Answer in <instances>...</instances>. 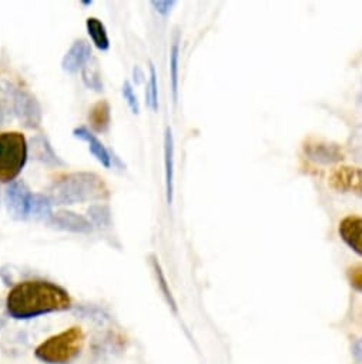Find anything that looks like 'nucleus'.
Wrapping results in <instances>:
<instances>
[{"label":"nucleus","instance_id":"f257e3e1","mask_svg":"<svg viewBox=\"0 0 362 364\" xmlns=\"http://www.w3.org/2000/svg\"><path fill=\"white\" fill-rule=\"evenodd\" d=\"M72 300L63 287L46 280L18 283L6 297L8 314L16 320L35 318L43 314L70 309Z\"/></svg>","mask_w":362,"mask_h":364},{"label":"nucleus","instance_id":"f03ea898","mask_svg":"<svg viewBox=\"0 0 362 364\" xmlns=\"http://www.w3.org/2000/svg\"><path fill=\"white\" fill-rule=\"evenodd\" d=\"M107 196L109 189L100 176L96 173L79 171L72 173L55 183L50 188L48 198L52 205H76L106 199Z\"/></svg>","mask_w":362,"mask_h":364},{"label":"nucleus","instance_id":"7ed1b4c3","mask_svg":"<svg viewBox=\"0 0 362 364\" xmlns=\"http://www.w3.org/2000/svg\"><path fill=\"white\" fill-rule=\"evenodd\" d=\"M84 333L80 327H70L40 343L35 355L46 364H69L83 350Z\"/></svg>","mask_w":362,"mask_h":364},{"label":"nucleus","instance_id":"20e7f679","mask_svg":"<svg viewBox=\"0 0 362 364\" xmlns=\"http://www.w3.org/2000/svg\"><path fill=\"white\" fill-rule=\"evenodd\" d=\"M29 146L19 132L0 133V181L12 183L28 161Z\"/></svg>","mask_w":362,"mask_h":364},{"label":"nucleus","instance_id":"39448f33","mask_svg":"<svg viewBox=\"0 0 362 364\" xmlns=\"http://www.w3.org/2000/svg\"><path fill=\"white\" fill-rule=\"evenodd\" d=\"M13 107L18 119L28 129H38L43 120V110L38 99L26 90L13 93Z\"/></svg>","mask_w":362,"mask_h":364},{"label":"nucleus","instance_id":"423d86ee","mask_svg":"<svg viewBox=\"0 0 362 364\" xmlns=\"http://www.w3.org/2000/svg\"><path fill=\"white\" fill-rule=\"evenodd\" d=\"M328 183L336 192L362 198V168L349 166L336 167L329 173Z\"/></svg>","mask_w":362,"mask_h":364},{"label":"nucleus","instance_id":"0eeeda50","mask_svg":"<svg viewBox=\"0 0 362 364\" xmlns=\"http://www.w3.org/2000/svg\"><path fill=\"white\" fill-rule=\"evenodd\" d=\"M33 195L31 189L23 183L22 180L12 181L5 191V203L9 213L15 219L29 218V209Z\"/></svg>","mask_w":362,"mask_h":364},{"label":"nucleus","instance_id":"6e6552de","mask_svg":"<svg viewBox=\"0 0 362 364\" xmlns=\"http://www.w3.org/2000/svg\"><path fill=\"white\" fill-rule=\"evenodd\" d=\"M50 225L56 229L70 233H90L93 225L82 215L69 210H60L50 218Z\"/></svg>","mask_w":362,"mask_h":364},{"label":"nucleus","instance_id":"1a4fd4ad","mask_svg":"<svg viewBox=\"0 0 362 364\" xmlns=\"http://www.w3.org/2000/svg\"><path fill=\"white\" fill-rule=\"evenodd\" d=\"M90 58H92L90 45L86 41H76L63 56L62 68L69 73H76L90 62Z\"/></svg>","mask_w":362,"mask_h":364},{"label":"nucleus","instance_id":"9d476101","mask_svg":"<svg viewBox=\"0 0 362 364\" xmlns=\"http://www.w3.org/2000/svg\"><path fill=\"white\" fill-rule=\"evenodd\" d=\"M29 150L33 156L35 160H38L39 163L49 166V167H59V166H65L66 163L57 156V153L55 151L53 146L50 144V141L48 140L46 136L43 134H38L31 140V146Z\"/></svg>","mask_w":362,"mask_h":364},{"label":"nucleus","instance_id":"9b49d317","mask_svg":"<svg viewBox=\"0 0 362 364\" xmlns=\"http://www.w3.org/2000/svg\"><path fill=\"white\" fill-rule=\"evenodd\" d=\"M341 239L362 257V218L348 216L339 223Z\"/></svg>","mask_w":362,"mask_h":364},{"label":"nucleus","instance_id":"f8f14e48","mask_svg":"<svg viewBox=\"0 0 362 364\" xmlns=\"http://www.w3.org/2000/svg\"><path fill=\"white\" fill-rule=\"evenodd\" d=\"M164 176H165V196L167 203H172V183H174V140L170 127L164 134Z\"/></svg>","mask_w":362,"mask_h":364},{"label":"nucleus","instance_id":"ddd939ff","mask_svg":"<svg viewBox=\"0 0 362 364\" xmlns=\"http://www.w3.org/2000/svg\"><path fill=\"white\" fill-rule=\"evenodd\" d=\"M73 136L86 141L89 144V150L92 151V154L104 166V167H110L111 166V156L109 153V150L104 147V144L86 127H76L73 130Z\"/></svg>","mask_w":362,"mask_h":364},{"label":"nucleus","instance_id":"4468645a","mask_svg":"<svg viewBox=\"0 0 362 364\" xmlns=\"http://www.w3.org/2000/svg\"><path fill=\"white\" fill-rule=\"evenodd\" d=\"M305 153L315 161L332 163L344 159V151L336 144L329 143H308L305 146Z\"/></svg>","mask_w":362,"mask_h":364},{"label":"nucleus","instance_id":"2eb2a0df","mask_svg":"<svg viewBox=\"0 0 362 364\" xmlns=\"http://www.w3.org/2000/svg\"><path fill=\"white\" fill-rule=\"evenodd\" d=\"M110 120H111L110 105L106 100L97 102L89 112V123L92 129L99 133L107 132L110 126Z\"/></svg>","mask_w":362,"mask_h":364},{"label":"nucleus","instance_id":"dca6fc26","mask_svg":"<svg viewBox=\"0 0 362 364\" xmlns=\"http://www.w3.org/2000/svg\"><path fill=\"white\" fill-rule=\"evenodd\" d=\"M86 28H87V33L92 38L94 46L99 50H109L110 39H109L104 25L96 18H89L86 22Z\"/></svg>","mask_w":362,"mask_h":364},{"label":"nucleus","instance_id":"f3484780","mask_svg":"<svg viewBox=\"0 0 362 364\" xmlns=\"http://www.w3.org/2000/svg\"><path fill=\"white\" fill-rule=\"evenodd\" d=\"M52 216L53 213L50 199L43 195H33L29 209V218H33L36 220H50Z\"/></svg>","mask_w":362,"mask_h":364},{"label":"nucleus","instance_id":"a211bd4d","mask_svg":"<svg viewBox=\"0 0 362 364\" xmlns=\"http://www.w3.org/2000/svg\"><path fill=\"white\" fill-rule=\"evenodd\" d=\"M82 79H83L84 85L89 89H93L96 92H102L103 90V79H102V73H100V68H99L97 60L89 62L82 69Z\"/></svg>","mask_w":362,"mask_h":364},{"label":"nucleus","instance_id":"6ab92c4d","mask_svg":"<svg viewBox=\"0 0 362 364\" xmlns=\"http://www.w3.org/2000/svg\"><path fill=\"white\" fill-rule=\"evenodd\" d=\"M178 59H180V43H178V38H175L170 49V82H171L174 103L177 102V97H178Z\"/></svg>","mask_w":362,"mask_h":364},{"label":"nucleus","instance_id":"aec40b11","mask_svg":"<svg viewBox=\"0 0 362 364\" xmlns=\"http://www.w3.org/2000/svg\"><path fill=\"white\" fill-rule=\"evenodd\" d=\"M90 223L100 228L107 229L111 226V210L107 205H93L87 210Z\"/></svg>","mask_w":362,"mask_h":364},{"label":"nucleus","instance_id":"412c9836","mask_svg":"<svg viewBox=\"0 0 362 364\" xmlns=\"http://www.w3.org/2000/svg\"><path fill=\"white\" fill-rule=\"evenodd\" d=\"M146 102L148 105V107L153 112L158 110V86H157V73H155V68L153 65H150V80L147 85V90H146Z\"/></svg>","mask_w":362,"mask_h":364},{"label":"nucleus","instance_id":"4be33fe9","mask_svg":"<svg viewBox=\"0 0 362 364\" xmlns=\"http://www.w3.org/2000/svg\"><path fill=\"white\" fill-rule=\"evenodd\" d=\"M121 93H123V97L126 100V103L128 105L130 110L134 113V114H138L140 112V107H138V100H137V96L134 95V90H133V86L128 80H126L123 83V89H121Z\"/></svg>","mask_w":362,"mask_h":364},{"label":"nucleus","instance_id":"5701e85b","mask_svg":"<svg viewBox=\"0 0 362 364\" xmlns=\"http://www.w3.org/2000/svg\"><path fill=\"white\" fill-rule=\"evenodd\" d=\"M349 149L358 160H362V126L356 127L349 137Z\"/></svg>","mask_w":362,"mask_h":364},{"label":"nucleus","instance_id":"b1692460","mask_svg":"<svg viewBox=\"0 0 362 364\" xmlns=\"http://www.w3.org/2000/svg\"><path fill=\"white\" fill-rule=\"evenodd\" d=\"M153 266H154V270H155V274H157V279H158V284H160V287H161L164 296L167 297L168 304H171V307H172L174 311H175V310H177V309H175V301H174V299H172V296H171V291L167 289L165 277H164V274H163V272H161V267H160V264L157 263L155 259H153Z\"/></svg>","mask_w":362,"mask_h":364},{"label":"nucleus","instance_id":"393cba45","mask_svg":"<svg viewBox=\"0 0 362 364\" xmlns=\"http://www.w3.org/2000/svg\"><path fill=\"white\" fill-rule=\"evenodd\" d=\"M348 280L351 286L362 293V266H353L348 270Z\"/></svg>","mask_w":362,"mask_h":364},{"label":"nucleus","instance_id":"a878e982","mask_svg":"<svg viewBox=\"0 0 362 364\" xmlns=\"http://www.w3.org/2000/svg\"><path fill=\"white\" fill-rule=\"evenodd\" d=\"M174 5V0H154V2H151V6L155 9V12H158L163 16L168 15Z\"/></svg>","mask_w":362,"mask_h":364},{"label":"nucleus","instance_id":"bb28decb","mask_svg":"<svg viewBox=\"0 0 362 364\" xmlns=\"http://www.w3.org/2000/svg\"><path fill=\"white\" fill-rule=\"evenodd\" d=\"M352 353H353L355 358L362 363V338H359V340L355 341V344H353V347H352Z\"/></svg>","mask_w":362,"mask_h":364},{"label":"nucleus","instance_id":"cd10ccee","mask_svg":"<svg viewBox=\"0 0 362 364\" xmlns=\"http://www.w3.org/2000/svg\"><path fill=\"white\" fill-rule=\"evenodd\" d=\"M143 77H144L143 70H141L138 66H136V68H134V80H136L137 83H140V82L143 80Z\"/></svg>","mask_w":362,"mask_h":364},{"label":"nucleus","instance_id":"c85d7f7f","mask_svg":"<svg viewBox=\"0 0 362 364\" xmlns=\"http://www.w3.org/2000/svg\"><path fill=\"white\" fill-rule=\"evenodd\" d=\"M83 5H86V6H89V5H92L93 2H92V0H86V2H82Z\"/></svg>","mask_w":362,"mask_h":364}]
</instances>
